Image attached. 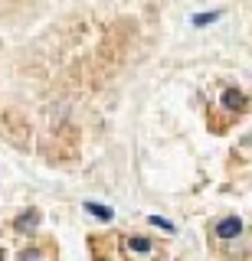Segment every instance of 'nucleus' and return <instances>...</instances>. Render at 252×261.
I'll use <instances>...</instances> for the list:
<instances>
[{
  "label": "nucleus",
  "instance_id": "6",
  "mask_svg": "<svg viewBox=\"0 0 252 261\" xmlns=\"http://www.w3.org/2000/svg\"><path fill=\"white\" fill-rule=\"evenodd\" d=\"M219 20V10H213V13H197L193 16V27H207V23H216Z\"/></svg>",
  "mask_w": 252,
  "mask_h": 261
},
{
  "label": "nucleus",
  "instance_id": "4",
  "mask_svg": "<svg viewBox=\"0 0 252 261\" xmlns=\"http://www.w3.org/2000/svg\"><path fill=\"white\" fill-rule=\"evenodd\" d=\"M13 225H17V232H33V228L39 225V212L36 209H27L23 216H17V222H13Z\"/></svg>",
  "mask_w": 252,
  "mask_h": 261
},
{
  "label": "nucleus",
  "instance_id": "2",
  "mask_svg": "<svg viewBox=\"0 0 252 261\" xmlns=\"http://www.w3.org/2000/svg\"><path fill=\"white\" fill-rule=\"evenodd\" d=\"M151 251H154V245H151V239H144V235H131V239H125V255H128V261L144 258V255H151Z\"/></svg>",
  "mask_w": 252,
  "mask_h": 261
},
{
  "label": "nucleus",
  "instance_id": "1",
  "mask_svg": "<svg viewBox=\"0 0 252 261\" xmlns=\"http://www.w3.org/2000/svg\"><path fill=\"white\" fill-rule=\"evenodd\" d=\"M239 235H242V219L239 216H226V219L216 222V239L233 242V239H239Z\"/></svg>",
  "mask_w": 252,
  "mask_h": 261
},
{
  "label": "nucleus",
  "instance_id": "3",
  "mask_svg": "<svg viewBox=\"0 0 252 261\" xmlns=\"http://www.w3.org/2000/svg\"><path fill=\"white\" fill-rule=\"evenodd\" d=\"M223 108L242 111V108H246V92H239V88H226V92H223Z\"/></svg>",
  "mask_w": 252,
  "mask_h": 261
},
{
  "label": "nucleus",
  "instance_id": "7",
  "mask_svg": "<svg viewBox=\"0 0 252 261\" xmlns=\"http://www.w3.org/2000/svg\"><path fill=\"white\" fill-rule=\"evenodd\" d=\"M151 225H157V228H164V232H174V225L167 222V219H161V216H151Z\"/></svg>",
  "mask_w": 252,
  "mask_h": 261
},
{
  "label": "nucleus",
  "instance_id": "5",
  "mask_svg": "<svg viewBox=\"0 0 252 261\" xmlns=\"http://www.w3.org/2000/svg\"><path fill=\"white\" fill-rule=\"evenodd\" d=\"M85 212H92V216L102 219V222H111V216H115V212L108 206H102V202H85Z\"/></svg>",
  "mask_w": 252,
  "mask_h": 261
}]
</instances>
